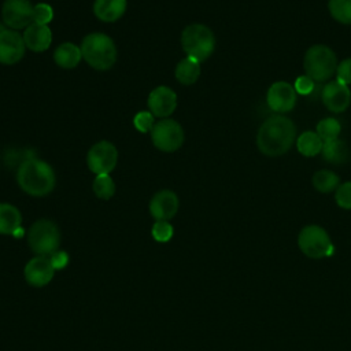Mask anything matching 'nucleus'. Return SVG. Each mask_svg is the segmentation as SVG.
I'll use <instances>...</instances> for the list:
<instances>
[{"mask_svg": "<svg viewBox=\"0 0 351 351\" xmlns=\"http://www.w3.org/2000/svg\"><path fill=\"white\" fill-rule=\"evenodd\" d=\"M93 192L100 199H110L115 193V184L110 174H99L93 181Z\"/></svg>", "mask_w": 351, "mask_h": 351, "instance_id": "27", "label": "nucleus"}, {"mask_svg": "<svg viewBox=\"0 0 351 351\" xmlns=\"http://www.w3.org/2000/svg\"><path fill=\"white\" fill-rule=\"evenodd\" d=\"M340 130H341V126L339 121L335 118H325L319 121L317 125V134L321 137L324 143L336 140L340 134Z\"/></svg>", "mask_w": 351, "mask_h": 351, "instance_id": "26", "label": "nucleus"}, {"mask_svg": "<svg viewBox=\"0 0 351 351\" xmlns=\"http://www.w3.org/2000/svg\"><path fill=\"white\" fill-rule=\"evenodd\" d=\"M266 100L273 111L288 112L296 104V90L291 84L285 81H277L270 85Z\"/></svg>", "mask_w": 351, "mask_h": 351, "instance_id": "12", "label": "nucleus"}, {"mask_svg": "<svg viewBox=\"0 0 351 351\" xmlns=\"http://www.w3.org/2000/svg\"><path fill=\"white\" fill-rule=\"evenodd\" d=\"M322 156L326 162L333 163V165H341L348 160L350 156V149L347 144L343 140H330L325 141L322 145Z\"/></svg>", "mask_w": 351, "mask_h": 351, "instance_id": "21", "label": "nucleus"}, {"mask_svg": "<svg viewBox=\"0 0 351 351\" xmlns=\"http://www.w3.org/2000/svg\"><path fill=\"white\" fill-rule=\"evenodd\" d=\"M324 141L317 134V132H304L296 140L298 151L304 156H315L321 152Z\"/></svg>", "mask_w": 351, "mask_h": 351, "instance_id": "23", "label": "nucleus"}, {"mask_svg": "<svg viewBox=\"0 0 351 351\" xmlns=\"http://www.w3.org/2000/svg\"><path fill=\"white\" fill-rule=\"evenodd\" d=\"M303 67L313 81L324 82L336 73L337 59L329 47L317 44L306 51Z\"/></svg>", "mask_w": 351, "mask_h": 351, "instance_id": "5", "label": "nucleus"}, {"mask_svg": "<svg viewBox=\"0 0 351 351\" xmlns=\"http://www.w3.org/2000/svg\"><path fill=\"white\" fill-rule=\"evenodd\" d=\"M25 41L14 29H1L0 30V63L3 64H15L25 55Z\"/></svg>", "mask_w": 351, "mask_h": 351, "instance_id": "11", "label": "nucleus"}, {"mask_svg": "<svg viewBox=\"0 0 351 351\" xmlns=\"http://www.w3.org/2000/svg\"><path fill=\"white\" fill-rule=\"evenodd\" d=\"M27 244L30 250L43 256H51L60 244V232L58 225L49 219L36 221L27 232Z\"/></svg>", "mask_w": 351, "mask_h": 351, "instance_id": "6", "label": "nucleus"}, {"mask_svg": "<svg viewBox=\"0 0 351 351\" xmlns=\"http://www.w3.org/2000/svg\"><path fill=\"white\" fill-rule=\"evenodd\" d=\"M126 11V0H95L93 12L103 22H115Z\"/></svg>", "mask_w": 351, "mask_h": 351, "instance_id": "18", "label": "nucleus"}, {"mask_svg": "<svg viewBox=\"0 0 351 351\" xmlns=\"http://www.w3.org/2000/svg\"><path fill=\"white\" fill-rule=\"evenodd\" d=\"M133 125L141 133L151 132L154 125H155L154 114L151 111H140V112H137L134 115V118H133Z\"/></svg>", "mask_w": 351, "mask_h": 351, "instance_id": "29", "label": "nucleus"}, {"mask_svg": "<svg viewBox=\"0 0 351 351\" xmlns=\"http://www.w3.org/2000/svg\"><path fill=\"white\" fill-rule=\"evenodd\" d=\"M340 185V178L330 170H319L313 176V186L321 193H329L336 191Z\"/></svg>", "mask_w": 351, "mask_h": 351, "instance_id": "24", "label": "nucleus"}, {"mask_svg": "<svg viewBox=\"0 0 351 351\" xmlns=\"http://www.w3.org/2000/svg\"><path fill=\"white\" fill-rule=\"evenodd\" d=\"M335 199L339 207L344 210H351V181L343 182L337 186Z\"/></svg>", "mask_w": 351, "mask_h": 351, "instance_id": "30", "label": "nucleus"}, {"mask_svg": "<svg viewBox=\"0 0 351 351\" xmlns=\"http://www.w3.org/2000/svg\"><path fill=\"white\" fill-rule=\"evenodd\" d=\"M322 103L332 112H343L351 103V92L347 85L332 81L322 89Z\"/></svg>", "mask_w": 351, "mask_h": 351, "instance_id": "15", "label": "nucleus"}, {"mask_svg": "<svg viewBox=\"0 0 351 351\" xmlns=\"http://www.w3.org/2000/svg\"><path fill=\"white\" fill-rule=\"evenodd\" d=\"M81 48L73 43L60 44L53 52V60L63 69H73L81 62Z\"/></svg>", "mask_w": 351, "mask_h": 351, "instance_id": "20", "label": "nucleus"}, {"mask_svg": "<svg viewBox=\"0 0 351 351\" xmlns=\"http://www.w3.org/2000/svg\"><path fill=\"white\" fill-rule=\"evenodd\" d=\"M328 7L337 22L351 25V0H329Z\"/></svg>", "mask_w": 351, "mask_h": 351, "instance_id": "25", "label": "nucleus"}, {"mask_svg": "<svg viewBox=\"0 0 351 351\" xmlns=\"http://www.w3.org/2000/svg\"><path fill=\"white\" fill-rule=\"evenodd\" d=\"M16 181L23 192L32 196H45L55 188L53 169L37 158H26L18 166Z\"/></svg>", "mask_w": 351, "mask_h": 351, "instance_id": "2", "label": "nucleus"}, {"mask_svg": "<svg viewBox=\"0 0 351 351\" xmlns=\"http://www.w3.org/2000/svg\"><path fill=\"white\" fill-rule=\"evenodd\" d=\"M200 75V62L192 59V58H185L178 62L176 66V78L178 82L184 85H192L197 81Z\"/></svg>", "mask_w": 351, "mask_h": 351, "instance_id": "22", "label": "nucleus"}, {"mask_svg": "<svg viewBox=\"0 0 351 351\" xmlns=\"http://www.w3.org/2000/svg\"><path fill=\"white\" fill-rule=\"evenodd\" d=\"M296 140V126L285 115H273L259 128L256 145L266 156H280L288 152Z\"/></svg>", "mask_w": 351, "mask_h": 351, "instance_id": "1", "label": "nucleus"}, {"mask_svg": "<svg viewBox=\"0 0 351 351\" xmlns=\"http://www.w3.org/2000/svg\"><path fill=\"white\" fill-rule=\"evenodd\" d=\"M23 41L30 51L44 52L52 43V32L48 25L32 23L23 32Z\"/></svg>", "mask_w": 351, "mask_h": 351, "instance_id": "17", "label": "nucleus"}, {"mask_svg": "<svg viewBox=\"0 0 351 351\" xmlns=\"http://www.w3.org/2000/svg\"><path fill=\"white\" fill-rule=\"evenodd\" d=\"M152 236L156 241L166 243L173 237V226L167 221H156L152 226Z\"/></svg>", "mask_w": 351, "mask_h": 351, "instance_id": "31", "label": "nucleus"}, {"mask_svg": "<svg viewBox=\"0 0 351 351\" xmlns=\"http://www.w3.org/2000/svg\"><path fill=\"white\" fill-rule=\"evenodd\" d=\"M49 258H51V262H52L55 270L56 269H63L69 262V255L64 251H56Z\"/></svg>", "mask_w": 351, "mask_h": 351, "instance_id": "34", "label": "nucleus"}, {"mask_svg": "<svg viewBox=\"0 0 351 351\" xmlns=\"http://www.w3.org/2000/svg\"><path fill=\"white\" fill-rule=\"evenodd\" d=\"M295 90L300 95H308L314 89V81L308 75H300L295 81Z\"/></svg>", "mask_w": 351, "mask_h": 351, "instance_id": "33", "label": "nucleus"}, {"mask_svg": "<svg viewBox=\"0 0 351 351\" xmlns=\"http://www.w3.org/2000/svg\"><path fill=\"white\" fill-rule=\"evenodd\" d=\"M118 162V151L110 141H99L90 147L86 155V163L92 173L110 174Z\"/></svg>", "mask_w": 351, "mask_h": 351, "instance_id": "9", "label": "nucleus"}, {"mask_svg": "<svg viewBox=\"0 0 351 351\" xmlns=\"http://www.w3.org/2000/svg\"><path fill=\"white\" fill-rule=\"evenodd\" d=\"M53 18V10L47 3H38L33 7V23L48 25Z\"/></svg>", "mask_w": 351, "mask_h": 351, "instance_id": "28", "label": "nucleus"}, {"mask_svg": "<svg viewBox=\"0 0 351 351\" xmlns=\"http://www.w3.org/2000/svg\"><path fill=\"white\" fill-rule=\"evenodd\" d=\"M181 45L188 58L203 62L214 52L215 37L206 25L192 23L182 30Z\"/></svg>", "mask_w": 351, "mask_h": 351, "instance_id": "4", "label": "nucleus"}, {"mask_svg": "<svg viewBox=\"0 0 351 351\" xmlns=\"http://www.w3.org/2000/svg\"><path fill=\"white\" fill-rule=\"evenodd\" d=\"M336 75H337L339 82H341L344 85L351 84V58H347V59L341 60L340 64H337Z\"/></svg>", "mask_w": 351, "mask_h": 351, "instance_id": "32", "label": "nucleus"}, {"mask_svg": "<svg viewBox=\"0 0 351 351\" xmlns=\"http://www.w3.org/2000/svg\"><path fill=\"white\" fill-rule=\"evenodd\" d=\"M33 7L30 0H4L1 7L4 23L14 30L26 29L33 23Z\"/></svg>", "mask_w": 351, "mask_h": 351, "instance_id": "10", "label": "nucleus"}, {"mask_svg": "<svg viewBox=\"0 0 351 351\" xmlns=\"http://www.w3.org/2000/svg\"><path fill=\"white\" fill-rule=\"evenodd\" d=\"M299 250L310 259L328 258L335 252L328 232L319 225H307L298 234Z\"/></svg>", "mask_w": 351, "mask_h": 351, "instance_id": "7", "label": "nucleus"}, {"mask_svg": "<svg viewBox=\"0 0 351 351\" xmlns=\"http://www.w3.org/2000/svg\"><path fill=\"white\" fill-rule=\"evenodd\" d=\"M22 215L10 203H0V234H16L21 232Z\"/></svg>", "mask_w": 351, "mask_h": 351, "instance_id": "19", "label": "nucleus"}, {"mask_svg": "<svg viewBox=\"0 0 351 351\" xmlns=\"http://www.w3.org/2000/svg\"><path fill=\"white\" fill-rule=\"evenodd\" d=\"M177 106L176 92L165 85L155 88L148 96V108L154 117L167 118L173 114Z\"/></svg>", "mask_w": 351, "mask_h": 351, "instance_id": "14", "label": "nucleus"}, {"mask_svg": "<svg viewBox=\"0 0 351 351\" xmlns=\"http://www.w3.org/2000/svg\"><path fill=\"white\" fill-rule=\"evenodd\" d=\"M178 197L173 191L163 189L154 195L149 202V213L156 221H169L178 211Z\"/></svg>", "mask_w": 351, "mask_h": 351, "instance_id": "16", "label": "nucleus"}, {"mask_svg": "<svg viewBox=\"0 0 351 351\" xmlns=\"http://www.w3.org/2000/svg\"><path fill=\"white\" fill-rule=\"evenodd\" d=\"M23 274L30 285L44 287L53 278L55 267L49 256L37 255L26 263Z\"/></svg>", "mask_w": 351, "mask_h": 351, "instance_id": "13", "label": "nucleus"}, {"mask_svg": "<svg viewBox=\"0 0 351 351\" xmlns=\"http://www.w3.org/2000/svg\"><path fill=\"white\" fill-rule=\"evenodd\" d=\"M151 138L158 149L163 152H173L182 145L184 130L177 121L165 118L154 125Z\"/></svg>", "mask_w": 351, "mask_h": 351, "instance_id": "8", "label": "nucleus"}, {"mask_svg": "<svg viewBox=\"0 0 351 351\" xmlns=\"http://www.w3.org/2000/svg\"><path fill=\"white\" fill-rule=\"evenodd\" d=\"M84 60L96 70H108L117 60V47L112 38L104 33H90L81 43Z\"/></svg>", "mask_w": 351, "mask_h": 351, "instance_id": "3", "label": "nucleus"}]
</instances>
